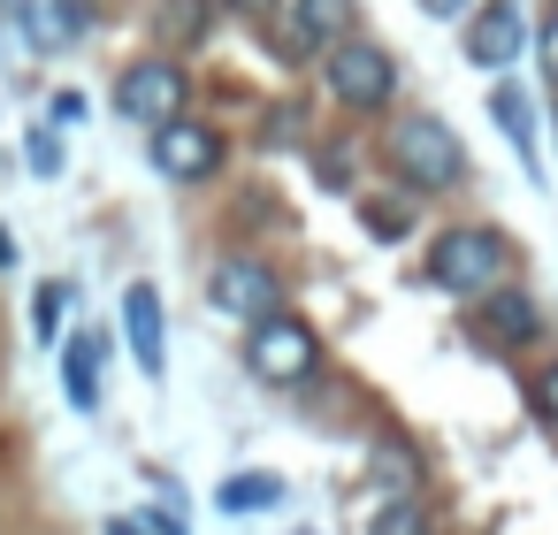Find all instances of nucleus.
Returning <instances> with one entry per match:
<instances>
[{
	"mask_svg": "<svg viewBox=\"0 0 558 535\" xmlns=\"http://www.w3.org/2000/svg\"><path fill=\"white\" fill-rule=\"evenodd\" d=\"M383 161L398 169L405 192H451V184L466 177V154H459V138H451L436 115H405V123L383 138Z\"/></svg>",
	"mask_w": 558,
	"mask_h": 535,
	"instance_id": "nucleus-1",
	"label": "nucleus"
},
{
	"mask_svg": "<svg viewBox=\"0 0 558 535\" xmlns=\"http://www.w3.org/2000/svg\"><path fill=\"white\" fill-rule=\"evenodd\" d=\"M322 77H329V100L352 108V115H383L390 93H398V62L383 47H367V39H337L322 54Z\"/></svg>",
	"mask_w": 558,
	"mask_h": 535,
	"instance_id": "nucleus-2",
	"label": "nucleus"
},
{
	"mask_svg": "<svg viewBox=\"0 0 558 535\" xmlns=\"http://www.w3.org/2000/svg\"><path fill=\"white\" fill-rule=\"evenodd\" d=\"M245 367L260 375V382H276V390H299L314 367H322V337L299 321V314H260L253 321V344H245Z\"/></svg>",
	"mask_w": 558,
	"mask_h": 535,
	"instance_id": "nucleus-3",
	"label": "nucleus"
},
{
	"mask_svg": "<svg viewBox=\"0 0 558 535\" xmlns=\"http://www.w3.org/2000/svg\"><path fill=\"white\" fill-rule=\"evenodd\" d=\"M428 276H436V291L474 299V291H489V283L505 276V238H497V230H482V222L444 230V238L428 245Z\"/></svg>",
	"mask_w": 558,
	"mask_h": 535,
	"instance_id": "nucleus-4",
	"label": "nucleus"
},
{
	"mask_svg": "<svg viewBox=\"0 0 558 535\" xmlns=\"http://www.w3.org/2000/svg\"><path fill=\"white\" fill-rule=\"evenodd\" d=\"M184 100H192V77L177 70V62H131L123 77H116V115L123 123H169V115H184Z\"/></svg>",
	"mask_w": 558,
	"mask_h": 535,
	"instance_id": "nucleus-5",
	"label": "nucleus"
},
{
	"mask_svg": "<svg viewBox=\"0 0 558 535\" xmlns=\"http://www.w3.org/2000/svg\"><path fill=\"white\" fill-rule=\"evenodd\" d=\"M207 299H215V314H230V321H260V314L283 306V276H276L268 260H253V253H230V260H215Z\"/></svg>",
	"mask_w": 558,
	"mask_h": 535,
	"instance_id": "nucleus-6",
	"label": "nucleus"
},
{
	"mask_svg": "<svg viewBox=\"0 0 558 535\" xmlns=\"http://www.w3.org/2000/svg\"><path fill=\"white\" fill-rule=\"evenodd\" d=\"M154 169H161V177H177V184H199V177H215V169H222V131H207V123H184V115L154 123Z\"/></svg>",
	"mask_w": 558,
	"mask_h": 535,
	"instance_id": "nucleus-7",
	"label": "nucleus"
},
{
	"mask_svg": "<svg viewBox=\"0 0 558 535\" xmlns=\"http://www.w3.org/2000/svg\"><path fill=\"white\" fill-rule=\"evenodd\" d=\"M283 9V47L299 62H322L337 39H352V0H276Z\"/></svg>",
	"mask_w": 558,
	"mask_h": 535,
	"instance_id": "nucleus-8",
	"label": "nucleus"
},
{
	"mask_svg": "<svg viewBox=\"0 0 558 535\" xmlns=\"http://www.w3.org/2000/svg\"><path fill=\"white\" fill-rule=\"evenodd\" d=\"M520 47H527V16H520V0H482V16L466 24V62L474 70H512L520 62Z\"/></svg>",
	"mask_w": 558,
	"mask_h": 535,
	"instance_id": "nucleus-9",
	"label": "nucleus"
},
{
	"mask_svg": "<svg viewBox=\"0 0 558 535\" xmlns=\"http://www.w3.org/2000/svg\"><path fill=\"white\" fill-rule=\"evenodd\" d=\"M482 306H474V321H482V337L497 344V352H520V344H535L543 337V306L527 299V291H512L505 276L489 283V291H474Z\"/></svg>",
	"mask_w": 558,
	"mask_h": 535,
	"instance_id": "nucleus-10",
	"label": "nucleus"
},
{
	"mask_svg": "<svg viewBox=\"0 0 558 535\" xmlns=\"http://www.w3.org/2000/svg\"><path fill=\"white\" fill-rule=\"evenodd\" d=\"M123 337H131V352H138V375H169V329H161V291L154 283H131L123 291Z\"/></svg>",
	"mask_w": 558,
	"mask_h": 535,
	"instance_id": "nucleus-11",
	"label": "nucleus"
},
{
	"mask_svg": "<svg viewBox=\"0 0 558 535\" xmlns=\"http://www.w3.org/2000/svg\"><path fill=\"white\" fill-rule=\"evenodd\" d=\"M93 32V0H24V39L39 54H62Z\"/></svg>",
	"mask_w": 558,
	"mask_h": 535,
	"instance_id": "nucleus-12",
	"label": "nucleus"
},
{
	"mask_svg": "<svg viewBox=\"0 0 558 535\" xmlns=\"http://www.w3.org/2000/svg\"><path fill=\"white\" fill-rule=\"evenodd\" d=\"M375 482H383L390 497H413V489H421V451H413L398 428L375 436Z\"/></svg>",
	"mask_w": 558,
	"mask_h": 535,
	"instance_id": "nucleus-13",
	"label": "nucleus"
},
{
	"mask_svg": "<svg viewBox=\"0 0 558 535\" xmlns=\"http://www.w3.org/2000/svg\"><path fill=\"white\" fill-rule=\"evenodd\" d=\"M62 390H70V405H77V413H93V405H100V337H77V344L62 352Z\"/></svg>",
	"mask_w": 558,
	"mask_h": 535,
	"instance_id": "nucleus-14",
	"label": "nucleus"
},
{
	"mask_svg": "<svg viewBox=\"0 0 558 535\" xmlns=\"http://www.w3.org/2000/svg\"><path fill=\"white\" fill-rule=\"evenodd\" d=\"M489 115H497V131H505V138H512L520 154L535 146V115H527V93H520V85H512L505 70H497V93H489Z\"/></svg>",
	"mask_w": 558,
	"mask_h": 535,
	"instance_id": "nucleus-15",
	"label": "nucleus"
},
{
	"mask_svg": "<svg viewBox=\"0 0 558 535\" xmlns=\"http://www.w3.org/2000/svg\"><path fill=\"white\" fill-rule=\"evenodd\" d=\"M215 504H222V512H276V504H283V482H276V474H230V482L215 489Z\"/></svg>",
	"mask_w": 558,
	"mask_h": 535,
	"instance_id": "nucleus-16",
	"label": "nucleus"
},
{
	"mask_svg": "<svg viewBox=\"0 0 558 535\" xmlns=\"http://www.w3.org/2000/svg\"><path fill=\"white\" fill-rule=\"evenodd\" d=\"M367 535H436V520H428V512H421L413 497H390V504H375Z\"/></svg>",
	"mask_w": 558,
	"mask_h": 535,
	"instance_id": "nucleus-17",
	"label": "nucleus"
},
{
	"mask_svg": "<svg viewBox=\"0 0 558 535\" xmlns=\"http://www.w3.org/2000/svg\"><path fill=\"white\" fill-rule=\"evenodd\" d=\"M161 32H169V39H207V9H192V0H169V9H161Z\"/></svg>",
	"mask_w": 558,
	"mask_h": 535,
	"instance_id": "nucleus-18",
	"label": "nucleus"
},
{
	"mask_svg": "<svg viewBox=\"0 0 558 535\" xmlns=\"http://www.w3.org/2000/svg\"><path fill=\"white\" fill-rule=\"evenodd\" d=\"M62 306H70V291H62V283H39V306H32V329H39V337H62Z\"/></svg>",
	"mask_w": 558,
	"mask_h": 535,
	"instance_id": "nucleus-19",
	"label": "nucleus"
},
{
	"mask_svg": "<svg viewBox=\"0 0 558 535\" xmlns=\"http://www.w3.org/2000/svg\"><path fill=\"white\" fill-rule=\"evenodd\" d=\"M108 535H184L169 512H138V520H108Z\"/></svg>",
	"mask_w": 558,
	"mask_h": 535,
	"instance_id": "nucleus-20",
	"label": "nucleus"
},
{
	"mask_svg": "<svg viewBox=\"0 0 558 535\" xmlns=\"http://www.w3.org/2000/svg\"><path fill=\"white\" fill-rule=\"evenodd\" d=\"M527 398H535V413H543V421L558 428V360H550V367L535 375V390H527Z\"/></svg>",
	"mask_w": 558,
	"mask_h": 535,
	"instance_id": "nucleus-21",
	"label": "nucleus"
},
{
	"mask_svg": "<svg viewBox=\"0 0 558 535\" xmlns=\"http://www.w3.org/2000/svg\"><path fill=\"white\" fill-rule=\"evenodd\" d=\"M405 222H413V215H405V207H383V199H375V207H367V230H375V238H398V230H405Z\"/></svg>",
	"mask_w": 558,
	"mask_h": 535,
	"instance_id": "nucleus-22",
	"label": "nucleus"
},
{
	"mask_svg": "<svg viewBox=\"0 0 558 535\" xmlns=\"http://www.w3.org/2000/svg\"><path fill=\"white\" fill-rule=\"evenodd\" d=\"M85 123V93H54V131H77Z\"/></svg>",
	"mask_w": 558,
	"mask_h": 535,
	"instance_id": "nucleus-23",
	"label": "nucleus"
},
{
	"mask_svg": "<svg viewBox=\"0 0 558 535\" xmlns=\"http://www.w3.org/2000/svg\"><path fill=\"white\" fill-rule=\"evenodd\" d=\"M543 70H550V85H558V16L543 24Z\"/></svg>",
	"mask_w": 558,
	"mask_h": 535,
	"instance_id": "nucleus-24",
	"label": "nucleus"
},
{
	"mask_svg": "<svg viewBox=\"0 0 558 535\" xmlns=\"http://www.w3.org/2000/svg\"><path fill=\"white\" fill-rule=\"evenodd\" d=\"M230 9H238V16H268V9H276V0H230Z\"/></svg>",
	"mask_w": 558,
	"mask_h": 535,
	"instance_id": "nucleus-25",
	"label": "nucleus"
},
{
	"mask_svg": "<svg viewBox=\"0 0 558 535\" xmlns=\"http://www.w3.org/2000/svg\"><path fill=\"white\" fill-rule=\"evenodd\" d=\"M428 9H436V16H451V9H466V0H428Z\"/></svg>",
	"mask_w": 558,
	"mask_h": 535,
	"instance_id": "nucleus-26",
	"label": "nucleus"
}]
</instances>
